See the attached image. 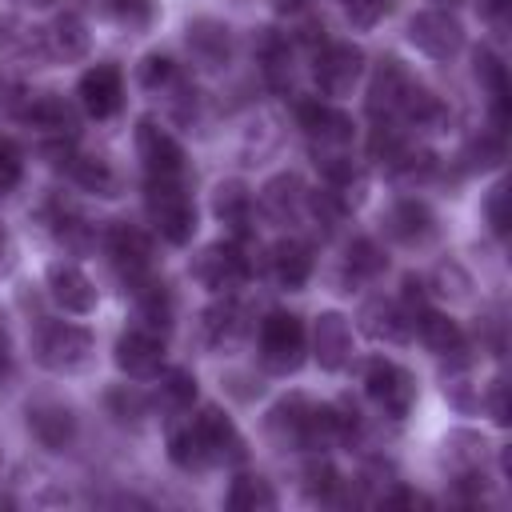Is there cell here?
Here are the masks:
<instances>
[{
	"instance_id": "33",
	"label": "cell",
	"mask_w": 512,
	"mask_h": 512,
	"mask_svg": "<svg viewBox=\"0 0 512 512\" xmlns=\"http://www.w3.org/2000/svg\"><path fill=\"white\" fill-rule=\"evenodd\" d=\"M168 456H172V464L184 468V472H196V468H208V464H212L192 424H188V428H176V432L168 436Z\"/></svg>"
},
{
	"instance_id": "43",
	"label": "cell",
	"mask_w": 512,
	"mask_h": 512,
	"mask_svg": "<svg viewBox=\"0 0 512 512\" xmlns=\"http://www.w3.org/2000/svg\"><path fill=\"white\" fill-rule=\"evenodd\" d=\"M488 220H492V232L500 236V232H504V192H500V188H496L492 200H488Z\"/></svg>"
},
{
	"instance_id": "3",
	"label": "cell",
	"mask_w": 512,
	"mask_h": 512,
	"mask_svg": "<svg viewBox=\"0 0 512 512\" xmlns=\"http://www.w3.org/2000/svg\"><path fill=\"white\" fill-rule=\"evenodd\" d=\"M92 332L72 324V320H44L36 332V360L48 372H76L92 360Z\"/></svg>"
},
{
	"instance_id": "34",
	"label": "cell",
	"mask_w": 512,
	"mask_h": 512,
	"mask_svg": "<svg viewBox=\"0 0 512 512\" xmlns=\"http://www.w3.org/2000/svg\"><path fill=\"white\" fill-rule=\"evenodd\" d=\"M100 8L124 28H148L156 16V0H100Z\"/></svg>"
},
{
	"instance_id": "18",
	"label": "cell",
	"mask_w": 512,
	"mask_h": 512,
	"mask_svg": "<svg viewBox=\"0 0 512 512\" xmlns=\"http://www.w3.org/2000/svg\"><path fill=\"white\" fill-rule=\"evenodd\" d=\"M360 324L372 340H388V344H400L412 336V308L400 304V300H384V296H372L364 308H360Z\"/></svg>"
},
{
	"instance_id": "2",
	"label": "cell",
	"mask_w": 512,
	"mask_h": 512,
	"mask_svg": "<svg viewBox=\"0 0 512 512\" xmlns=\"http://www.w3.org/2000/svg\"><path fill=\"white\" fill-rule=\"evenodd\" d=\"M304 352H308V328L296 312H284V308H272L264 320H260V364L268 372H296L304 364Z\"/></svg>"
},
{
	"instance_id": "11",
	"label": "cell",
	"mask_w": 512,
	"mask_h": 512,
	"mask_svg": "<svg viewBox=\"0 0 512 512\" xmlns=\"http://www.w3.org/2000/svg\"><path fill=\"white\" fill-rule=\"evenodd\" d=\"M104 248H108V260L112 268L128 280V284H140L144 276H152V240L132 228V224H112L108 236H104Z\"/></svg>"
},
{
	"instance_id": "37",
	"label": "cell",
	"mask_w": 512,
	"mask_h": 512,
	"mask_svg": "<svg viewBox=\"0 0 512 512\" xmlns=\"http://www.w3.org/2000/svg\"><path fill=\"white\" fill-rule=\"evenodd\" d=\"M108 412H112L116 420H144V416H148V400H144L140 388L120 384V388L108 392Z\"/></svg>"
},
{
	"instance_id": "46",
	"label": "cell",
	"mask_w": 512,
	"mask_h": 512,
	"mask_svg": "<svg viewBox=\"0 0 512 512\" xmlns=\"http://www.w3.org/2000/svg\"><path fill=\"white\" fill-rule=\"evenodd\" d=\"M448 4H456V0H448Z\"/></svg>"
},
{
	"instance_id": "27",
	"label": "cell",
	"mask_w": 512,
	"mask_h": 512,
	"mask_svg": "<svg viewBox=\"0 0 512 512\" xmlns=\"http://www.w3.org/2000/svg\"><path fill=\"white\" fill-rule=\"evenodd\" d=\"M68 172H72V180L84 188V192H92V196H116V168L104 160V156H72L68 160Z\"/></svg>"
},
{
	"instance_id": "35",
	"label": "cell",
	"mask_w": 512,
	"mask_h": 512,
	"mask_svg": "<svg viewBox=\"0 0 512 512\" xmlns=\"http://www.w3.org/2000/svg\"><path fill=\"white\" fill-rule=\"evenodd\" d=\"M476 80L492 92V100L508 96V72H504V60H500L492 48H480V52H476Z\"/></svg>"
},
{
	"instance_id": "1",
	"label": "cell",
	"mask_w": 512,
	"mask_h": 512,
	"mask_svg": "<svg viewBox=\"0 0 512 512\" xmlns=\"http://www.w3.org/2000/svg\"><path fill=\"white\" fill-rule=\"evenodd\" d=\"M144 208H148V220L152 228L168 240V244H188L196 236V204L192 196L184 192L180 176H148V188H144Z\"/></svg>"
},
{
	"instance_id": "20",
	"label": "cell",
	"mask_w": 512,
	"mask_h": 512,
	"mask_svg": "<svg viewBox=\"0 0 512 512\" xmlns=\"http://www.w3.org/2000/svg\"><path fill=\"white\" fill-rule=\"evenodd\" d=\"M412 328H416L420 344H424L432 356H440V360H460V356H464V348H468V340H464L460 324H456L448 312H432V308H420Z\"/></svg>"
},
{
	"instance_id": "31",
	"label": "cell",
	"mask_w": 512,
	"mask_h": 512,
	"mask_svg": "<svg viewBox=\"0 0 512 512\" xmlns=\"http://www.w3.org/2000/svg\"><path fill=\"white\" fill-rule=\"evenodd\" d=\"M228 508L236 512H256V508H276V492L264 476H236L228 488Z\"/></svg>"
},
{
	"instance_id": "7",
	"label": "cell",
	"mask_w": 512,
	"mask_h": 512,
	"mask_svg": "<svg viewBox=\"0 0 512 512\" xmlns=\"http://www.w3.org/2000/svg\"><path fill=\"white\" fill-rule=\"evenodd\" d=\"M416 92V76L400 64V60H384L368 84V112L380 120V124H392V120H404V108Z\"/></svg>"
},
{
	"instance_id": "8",
	"label": "cell",
	"mask_w": 512,
	"mask_h": 512,
	"mask_svg": "<svg viewBox=\"0 0 512 512\" xmlns=\"http://www.w3.org/2000/svg\"><path fill=\"white\" fill-rule=\"evenodd\" d=\"M44 288H48L52 304H56L60 312H68V316H88V312H96V304H100L96 284H92L88 272H84L80 264H72V260H52L48 272H44Z\"/></svg>"
},
{
	"instance_id": "42",
	"label": "cell",
	"mask_w": 512,
	"mask_h": 512,
	"mask_svg": "<svg viewBox=\"0 0 512 512\" xmlns=\"http://www.w3.org/2000/svg\"><path fill=\"white\" fill-rule=\"evenodd\" d=\"M508 8H512V0H480V16L492 28H504L508 24Z\"/></svg>"
},
{
	"instance_id": "16",
	"label": "cell",
	"mask_w": 512,
	"mask_h": 512,
	"mask_svg": "<svg viewBox=\"0 0 512 512\" xmlns=\"http://www.w3.org/2000/svg\"><path fill=\"white\" fill-rule=\"evenodd\" d=\"M192 428H196V436H200V444H204V452H208L212 464H220V460H244V436L236 432V424H232V416L224 408H216V404L200 408V416L192 420Z\"/></svg>"
},
{
	"instance_id": "30",
	"label": "cell",
	"mask_w": 512,
	"mask_h": 512,
	"mask_svg": "<svg viewBox=\"0 0 512 512\" xmlns=\"http://www.w3.org/2000/svg\"><path fill=\"white\" fill-rule=\"evenodd\" d=\"M240 328H244V308H240L236 300H228V292H224V300H216V304L204 312V336H208V344H224V340H232Z\"/></svg>"
},
{
	"instance_id": "32",
	"label": "cell",
	"mask_w": 512,
	"mask_h": 512,
	"mask_svg": "<svg viewBox=\"0 0 512 512\" xmlns=\"http://www.w3.org/2000/svg\"><path fill=\"white\" fill-rule=\"evenodd\" d=\"M308 396H300V392H292L288 400H280L272 412H268V428L272 432H280L284 440H292V444H300V428H304V416H308Z\"/></svg>"
},
{
	"instance_id": "39",
	"label": "cell",
	"mask_w": 512,
	"mask_h": 512,
	"mask_svg": "<svg viewBox=\"0 0 512 512\" xmlns=\"http://www.w3.org/2000/svg\"><path fill=\"white\" fill-rule=\"evenodd\" d=\"M20 176H24V156H20V148H16L8 136H0V196H8V192L20 184Z\"/></svg>"
},
{
	"instance_id": "45",
	"label": "cell",
	"mask_w": 512,
	"mask_h": 512,
	"mask_svg": "<svg viewBox=\"0 0 512 512\" xmlns=\"http://www.w3.org/2000/svg\"><path fill=\"white\" fill-rule=\"evenodd\" d=\"M0 252H4V228H0Z\"/></svg>"
},
{
	"instance_id": "41",
	"label": "cell",
	"mask_w": 512,
	"mask_h": 512,
	"mask_svg": "<svg viewBox=\"0 0 512 512\" xmlns=\"http://www.w3.org/2000/svg\"><path fill=\"white\" fill-rule=\"evenodd\" d=\"M304 476H308V492H312V496H332V488L340 484L336 468H332V464H324V460H320V464H308V472H304Z\"/></svg>"
},
{
	"instance_id": "29",
	"label": "cell",
	"mask_w": 512,
	"mask_h": 512,
	"mask_svg": "<svg viewBox=\"0 0 512 512\" xmlns=\"http://www.w3.org/2000/svg\"><path fill=\"white\" fill-rule=\"evenodd\" d=\"M24 120H28L32 128H40V132H56V136H64V132L72 128V112H68V104H64L56 92L32 96L28 108H24Z\"/></svg>"
},
{
	"instance_id": "17",
	"label": "cell",
	"mask_w": 512,
	"mask_h": 512,
	"mask_svg": "<svg viewBox=\"0 0 512 512\" xmlns=\"http://www.w3.org/2000/svg\"><path fill=\"white\" fill-rule=\"evenodd\" d=\"M188 52L196 64L204 68H224L232 60V28L224 20H212V16H196L188 24V36H184Z\"/></svg>"
},
{
	"instance_id": "23",
	"label": "cell",
	"mask_w": 512,
	"mask_h": 512,
	"mask_svg": "<svg viewBox=\"0 0 512 512\" xmlns=\"http://www.w3.org/2000/svg\"><path fill=\"white\" fill-rule=\"evenodd\" d=\"M132 292H136V308H140V320H144V328H152V332H168L172 328V316H176V296H172V288L164 284V280H156V276H144L140 284H132Z\"/></svg>"
},
{
	"instance_id": "25",
	"label": "cell",
	"mask_w": 512,
	"mask_h": 512,
	"mask_svg": "<svg viewBox=\"0 0 512 512\" xmlns=\"http://www.w3.org/2000/svg\"><path fill=\"white\" fill-rule=\"evenodd\" d=\"M260 204L268 208L272 220H296L300 208L308 204V192H304V184H300L296 172H280V176H272V180L264 184Z\"/></svg>"
},
{
	"instance_id": "26",
	"label": "cell",
	"mask_w": 512,
	"mask_h": 512,
	"mask_svg": "<svg viewBox=\"0 0 512 512\" xmlns=\"http://www.w3.org/2000/svg\"><path fill=\"white\" fill-rule=\"evenodd\" d=\"M384 268H388V256H384V248H380L376 240L356 236V240L348 244V252H344V276H348V280L368 284V280H376Z\"/></svg>"
},
{
	"instance_id": "24",
	"label": "cell",
	"mask_w": 512,
	"mask_h": 512,
	"mask_svg": "<svg viewBox=\"0 0 512 512\" xmlns=\"http://www.w3.org/2000/svg\"><path fill=\"white\" fill-rule=\"evenodd\" d=\"M212 212L220 224L232 228V236H248V220H252V192L240 180H220L212 192Z\"/></svg>"
},
{
	"instance_id": "4",
	"label": "cell",
	"mask_w": 512,
	"mask_h": 512,
	"mask_svg": "<svg viewBox=\"0 0 512 512\" xmlns=\"http://www.w3.org/2000/svg\"><path fill=\"white\" fill-rule=\"evenodd\" d=\"M364 392L380 404V412L388 420H404L412 412V404H416V380H412V372L404 364L388 360V356L368 360V368H364Z\"/></svg>"
},
{
	"instance_id": "9",
	"label": "cell",
	"mask_w": 512,
	"mask_h": 512,
	"mask_svg": "<svg viewBox=\"0 0 512 512\" xmlns=\"http://www.w3.org/2000/svg\"><path fill=\"white\" fill-rule=\"evenodd\" d=\"M248 272H252V264H248V256H244V248H240L236 240H228V244H208V248L196 256V264H192V276H196L204 288H212V292H232V288H240V284L248 280Z\"/></svg>"
},
{
	"instance_id": "10",
	"label": "cell",
	"mask_w": 512,
	"mask_h": 512,
	"mask_svg": "<svg viewBox=\"0 0 512 512\" xmlns=\"http://www.w3.org/2000/svg\"><path fill=\"white\" fill-rule=\"evenodd\" d=\"M296 116H300V128H304V136L312 144L332 148V152H344L352 144V116L340 112L332 100H320V96L316 100H300Z\"/></svg>"
},
{
	"instance_id": "6",
	"label": "cell",
	"mask_w": 512,
	"mask_h": 512,
	"mask_svg": "<svg viewBox=\"0 0 512 512\" xmlns=\"http://www.w3.org/2000/svg\"><path fill=\"white\" fill-rule=\"evenodd\" d=\"M408 40L432 60H452L464 48V24L448 8H424L408 20Z\"/></svg>"
},
{
	"instance_id": "44",
	"label": "cell",
	"mask_w": 512,
	"mask_h": 512,
	"mask_svg": "<svg viewBox=\"0 0 512 512\" xmlns=\"http://www.w3.org/2000/svg\"><path fill=\"white\" fill-rule=\"evenodd\" d=\"M8 360H12V336H8V328L0 320V368H8Z\"/></svg>"
},
{
	"instance_id": "12",
	"label": "cell",
	"mask_w": 512,
	"mask_h": 512,
	"mask_svg": "<svg viewBox=\"0 0 512 512\" xmlns=\"http://www.w3.org/2000/svg\"><path fill=\"white\" fill-rule=\"evenodd\" d=\"M112 360L124 376L132 380H148L160 372L164 364V336L152 332V328H128L116 336V348H112Z\"/></svg>"
},
{
	"instance_id": "15",
	"label": "cell",
	"mask_w": 512,
	"mask_h": 512,
	"mask_svg": "<svg viewBox=\"0 0 512 512\" xmlns=\"http://www.w3.org/2000/svg\"><path fill=\"white\" fill-rule=\"evenodd\" d=\"M312 356L324 372H340L352 360V324L344 312H320L312 324Z\"/></svg>"
},
{
	"instance_id": "36",
	"label": "cell",
	"mask_w": 512,
	"mask_h": 512,
	"mask_svg": "<svg viewBox=\"0 0 512 512\" xmlns=\"http://www.w3.org/2000/svg\"><path fill=\"white\" fill-rule=\"evenodd\" d=\"M160 396L172 404V408H188L196 400V376L188 368H168L164 380H160Z\"/></svg>"
},
{
	"instance_id": "13",
	"label": "cell",
	"mask_w": 512,
	"mask_h": 512,
	"mask_svg": "<svg viewBox=\"0 0 512 512\" xmlns=\"http://www.w3.org/2000/svg\"><path fill=\"white\" fill-rule=\"evenodd\" d=\"M136 152H140L148 176H184V148L176 144V136L168 128H160L148 116L136 124Z\"/></svg>"
},
{
	"instance_id": "19",
	"label": "cell",
	"mask_w": 512,
	"mask_h": 512,
	"mask_svg": "<svg viewBox=\"0 0 512 512\" xmlns=\"http://www.w3.org/2000/svg\"><path fill=\"white\" fill-rule=\"evenodd\" d=\"M384 224H388V236L400 240V244H428L436 236V212L424 200H416V196L396 200L388 208Z\"/></svg>"
},
{
	"instance_id": "22",
	"label": "cell",
	"mask_w": 512,
	"mask_h": 512,
	"mask_svg": "<svg viewBox=\"0 0 512 512\" xmlns=\"http://www.w3.org/2000/svg\"><path fill=\"white\" fill-rule=\"evenodd\" d=\"M268 268H272L280 288L300 292L308 284V276H312V248L304 240H280L272 248V256H268Z\"/></svg>"
},
{
	"instance_id": "38",
	"label": "cell",
	"mask_w": 512,
	"mask_h": 512,
	"mask_svg": "<svg viewBox=\"0 0 512 512\" xmlns=\"http://www.w3.org/2000/svg\"><path fill=\"white\" fill-rule=\"evenodd\" d=\"M172 76H176V64H172L164 52H148V56L140 60V68H136V80H140L148 92L172 84Z\"/></svg>"
},
{
	"instance_id": "28",
	"label": "cell",
	"mask_w": 512,
	"mask_h": 512,
	"mask_svg": "<svg viewBox=\"0 0 512 512\" xmlns=\"http://www.w3.org/2000/svg\"><path fill=\"white\" fill-rule=\"evenodd\" d=\"M48 40H52V52H56V56H64V60H84V56H88V44H92L88 24H84L76 12L56 16V24H52Z\"/></svg>"
},
{
	"instance_id": "40",
	"label": "cell",
	"mask_w": 512,
	"mask_h": 512,
	"mask_svg": "<svg viewBox=\"0 0 512 512\" xmlns=\"http://www.w3.org/2000/svg\"><path fill=\"white\" fill-rule=\"evenodd\" d=\"M344 12L352 20V28H376L380 16L388 12V0H344Z\"/></svg>"
},
{
	"instance_id": "14",
	"label": "cell",
	"mask_w": 512,
	"mask_h": 512,
	"mask_svg": "<svg viewBox=\"0 0 512 512\" xmlns=\"http://www.w3.org/2000/svg\"><path fill=\"white\" fill-rule=\"evenodd\" d=\"M76 96H80V104H84L88 116H96V120L116 116L120 104H124V76H120V68L116 64H92L80 76Z\"/></svg>"
},
{
	"instance_id": "5",
	"label": "cell",
	"mask_w": 512,
	"mask_h": 512,
	"mask_svg": "<svg viewBox=\"0 0 512 512\" xmlns=\"http://www.w3.org/2000/svg\"><path fill=\"white\" fill-rule=\"evenodd\" d=\"M364 72V48L348 44V40H324L316 60H312V76L320 84V96H344Z\"/></svg>"
},
{
	"instance_id": "21",
	"label": "cell",
	"mask_w": 512,
	"mask_h": 512,
	"mask_svg": "<svg viewBox=\"0 0 512 512\" xmlns=\"http://www.w3.org/2000/svg\"><path fill=\"white\" fill-rule=\"evenodd\" d=\"M28 432L44 444V448H52V452H64L72 440H76V416H72V408H64V404H28Z\"/></svg>"
}]
</instances>
